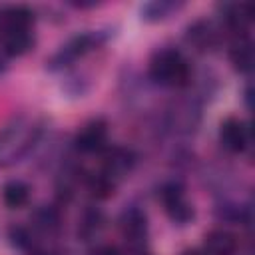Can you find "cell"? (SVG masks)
Instances as JSON below:
<instances>
[{"instance_id":"obj_5","label":"cell","mask_w":255,"mask_h":255,"mask_svg":"<svg viewBox=\"0 0 255 255\" xmlns=\"http://www.w3.org/2000/svg\"><path fill=\"white\" fill-rule=\"evenodd\" d=\"M120 229L126 243L131 249L141 251L143 241L147 237V217L139 207H128L120 215Z\"/></svg>"},{"instance_id":"obj_15","label":"cell","mask_w":255,"mask_h":255,"mask_svg":"<svg viewBox=\"0 0 255 255\" xmlns=\"http://www.w3.org/2000/svg\"><path fill=\"white\" fill-rule=\"evenodd\" d=\"M32 221H34V227L44 231V233H54L60 229V223H62V215L56 207L52 205H42L34 211L32 215Z\"/></svg>"},{"instance_id":"obj_14","label":"cell","mask_w":255,"mask_h":255,"mask_svg":"<svg viewBox=\"0 0 255 255\" xmlns=\"http://www.w3.org/2000/svg\"><path fill=\"white\" fill-rule=\"evenodd\" d=\"M34 46V36L30 30L4 32V52L8 56H22Z\"/></svg>"},{"instance_id":"obj_17","label":"cell","mask_w":255,"mask_h":255,"mask_svg":"<svg viewBox=\"0 0 255 255\" xmlns=\"http://www.w3.org/2000/svg\"><path fill=\"white\" fill-rule=\"evenodd\" d=\"M185 38H187L189 44H195V46H199V48H205V46H209V44L213 42L215 32H213V28H211L209 22L199 20V22H195L193 26L187 28Z\"/></svg>"},{"instance_id":"obj_9","label":"cell","mask_w":255,"mask_h":255,"mask_svg":"<svg viewBox=\"0 0 255 255\" xmlns=\"http://www.w3.org/2000/svg\"><path fill=\"white\" fill-rule=\"evenodd\" d=\"M237 239L225 229H213L205 235V255H235Z\"/></svg>"},{"instance_id":"obj_1","label":"cell","mask_w":255,"mask_h":255,"mask_svg":"<svg viewBox=\"0 0 255 255\" xmlns=\"http://www.w3.org/2000/svg\"><path fill=\"white\" fill-rule=\"evenodd\" d=\"M40 137V128L34 124L14 120L0 131V165H10L20 159Z\"/></svg>"},{"instance_id":"obj_18","label":"cell","mask_w":255,"mask_h":255,"mask_svg":"<svg viewBox=\"0 0 255 255\" xmlns=\"http://www.w3.org/2000/svg\"><path fill=\"white\" fill-rule=\"evenodd\" d=\"M86 185H88V189H90V193L96 197V199H106V197H110L112 193H114V189H116V181H112L106 173H96V175H90L88 179H86Z\"/></svg>"},{"instance_id":"obj_6","label":"cell","mask_w":255,"mask_h":255,"mask_svg":"<svg viewBox=\"0 0 255 255\" xmlns=\"http://www.w3.org/2000/svg\"><path fill=\"white\" fill-rule=\"evenodd\" d=\"M104 167H102V173H106L112 181L118 183V179L126 177L133 163H135V155L131 149L128 147H122V145H114V147H108L104 151Z\"/></svg>"},{"instance_id":"obj_3","label":"cell","mask_w":255,"mask_h":255,"mask_svg":"<svg viewBox=\"0 0 255 255\" xmlns=\"http://www.w3.org/2000/svg\"><path fill=\"white\" fill-rule=\"evenodd\" d=\"M161 203L169 215V219L177 225H187L193 219V205L185 201V193H183V185L177 181H169L161 187L159 191Z\"/></svg>"},{"instance_id":"obj_16","label":"cell","mask_w":255,"mask_h":255,"mask_svg":"<svg viewBox=\"0 0 255 255\" xmlns=\"http://www.w3.org/2000/svg\"><path fill=\"white\" fill-rule=\"evenodd\" d=\"M177 8H179V4L169 2V0H151V2L143 4L139 12H141V18L143 20H147V22H159V20H165Z\"/></svg>"},{"instance_id":"obj_4","label":"cell","mask_w":255,"mask_h":255,"mask_svg":"<svg viewBox=\"0 0 255 255\" xmlns=\"http://www.w3.org/2000/svg\"><path fill=\"white\" fill-rule=\"evenodd\" d=\"M98 40H100V32H86V34H78V36H74L72 40H68L54 56H52V60L48 62V66L52 68V70H56V68H64V66H68V64H72L76 58H80V56H84L86 52H90L96 44H98Z\"/></svg>"},{"instance_id":"obj_7","label":"cell","mask_w":255,"mask_h":255,"mask_svg":"<svg viewBox=\"0 0 255 255\" xmlns=\"http://www.w3.org/2000/svg\"><path fill=\"white\" fill-rule=\"evenodd\" d=\"M108 137V124L104 120H92L88 122L74 137V145L82 153H96L102 151Z\"/></svg>"},{"instance_id":"obj_19","label":"cell","mask_w":255,"mask_h":255,"mask_svg":"<svg viewBox=\"0 0 255 255\" xmlns=\"http://www.w3.org/2000/svg\"><path fill=\"white\" fill-rule=\"evenodd\" d=\"M8 239H10V245L16 247V249H30V247H32V235H30V231H28L26 227H22V225L10 227Z\"/></svg>"},{"instance_id":"obj_11","label":"cell","mask_w":255,"mask_h":255,"mask_svg":"<svg viewBox=\"0 0 255 255\" xmlns=\"http://www.w3.org/2000/svg\"><path fill=\"white\" fill-rule=\"evenodd\" d=\"M4 22V32H22V30H32L34 24V14L26 6H12L4 10L2 14Z\"/></svg>"},{"instance_id":"obj_20","label":"cell","mask_w":255,"mask_h":255,"mask_svg":"<svg viewBox=\"0 0 255 255\" xmlns=\"http://www.w3.org/2000/svg\"><path fill=\"white\" fill-rule=\"evenodd\" d=\"M92 255H122V251L116 247V245H110V243H104V245H98L92 249Z\"/></svg>"},{"instance_id":"obj_12","label":"cell","mask_w":255,"mask_h":255,"mask_svg":"<svg viewBox=\"0 0 255 255\" xmlns=\"http://www.w3.org/2000/svg\"><path fill=\"white\" fill-rule=\"evenodd\" d=\"M28 197H30V187L20 179H12L2 187V201L10 209L24 207L28 203Z\"/></svg>"},{"instance_id":"obj_13","label":"cell","mask_w":255,"mask_h":255,"mask_svg":"<svg viewBox=\"0 0 255 255\" xmlns=\"http://www.w3.org/2000/svg\"><path fill=\"white\" fill-rule=\"evenodd\" d=\"M231 64L239 74H249L253 70V44L249 40H239L229 52Z\"/></svg>"},{"instance_id":"obj_2","label":"cell","mask_w":255,"mask_h":255,"mask_svg":"<svg viewBox=\"0 0 255 255\" xmlns=\"http://www.w3.org/2000/svg\"><path fill=\"white\" fill-rule=\"evenodd\" d=\"M149 78L159 86H183L189 80V64L177 50H159L149 62Z\"/></svg>"},{"instance_id":"obj_21","label":"cell","mask_w":255,"mask_h":255,"mask_svg":"<svg viewBox=\"0 0 255 255\" xmlns=\"http://www.w3.org/2000/svg\"><path fill=\"white\" fill-rule=\"evenodd\" d=\"M181 255H205V251H199V249H187V251H183Z\"/></svg>"},{"instance_id":"obj_23","label":"cell","mask_w":255,"mask_h":255,"mask_svg":"<svg viewBox=\"0 0 255 255\" xmlns=\"http://www.w3.org/2000/svg\"><path fill=\"white\" fill-rule=\"evenodd\" d=\"M139 255H147V253H139Z\"/></svg>"},{"instance_id":"obj_22","label":"cell","mask_w":255,"mask_h":255,"mask_svg":"<svg viewBox=\"0 0 255 255\" xmlns=\"http://www.w3.org/2000/svg\"><path fill=\"white\" fill-rule=\"evenodd\" d=\"M30 255H50V253H46V251H32Z\"/></svg>"},{"instance_id":"obj_8","label":"cell","mask_w":255,"mask_h":255,"mask_svg":"<svg viewBox=\"0 0 255 255\" xmlns=\"http://www.w3.org/2000/svg\"><path fill=\"white\" fill-rule=\"evenodd\" d=\"M219 141L231 153H241L249 145V128L239 118H227L219 128Z\"/></svg>"},{"instance_id":"obj_10","label":"cell","mask_w":255,"mask_h":255,"mask_svg":"<svg viewBox=\"0 0 255 255\" xmlns=\"http://www.w3.org/2000/svg\"><path fill=\"white\" fill-rule=\"evenodd\" d=\"M104 223H106V217L100 207H86L78 223V237L82 241H92L104 229Z\"/></svg>"}]
</instances>
